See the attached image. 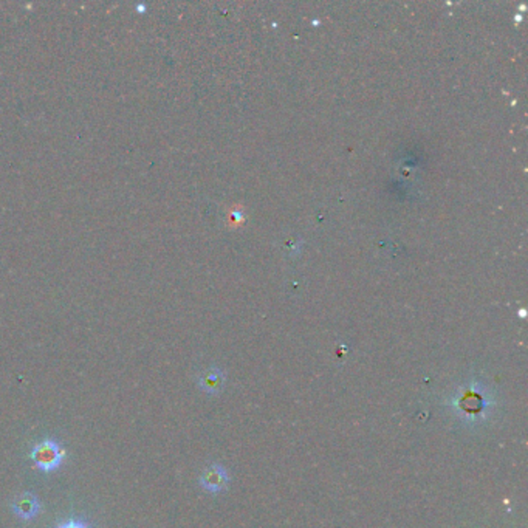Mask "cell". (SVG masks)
Wrapping results in <instances>:
<instances>
[{
	"mask_svg": "<svg viewBox=\"0 0 528 528\" xmlns=\"http://www.w3.org/2000/svg\"><path fill=\"white\" fill-rule=\"evenodd\" d=\"M453 406L459 417L468 420V422H477L480 417H485L487 409L491 406V398L485 389H482L480 384L474 383L467 389L457 392Z\"/></svg>",
	"mask_w": 528,
	"mask_h": 528,
	"instance_id": "obj_1",
	"label": "cell"
},
{
	"mask_svg": "<svg viewBox=\"0 0 528 528\" xmlns=\"http://www.w3.org/2000/svg\"><path fill=\"white\" fill-rule=\"evenodd\" d=\"M63 457H66V451L53 438H46V440L36 443L30 451V459L33 460L36 468L43 473H52V471L58 469Z\"/></svg>",
	"mask_w": 528,
	"mask_h": 528,
	"instance_id": "obj_2",
	"label": "cell"
},
{
	"mask_svg": "<svg viewBox=\"0 0 528 528\" xmlns=\"http://www.w3.org/2000/svg\"><path fill=\"white\" fill-rule=\"evenodd\" d=\"M199 483L206 493L219 494L225 491L228 485H230V473H228V469L224 465L213 463V465H208L202 471Z\"/></svg>",
	"mask_w": 528,
	"mask_h": 528,
	"instance_id": "obj_3",
	"label": "cell"
},
{
	"mask_svg": "<svg viewBox=\"0 0 528 528\" xmlns=\"http://www.w3.org/2000/svg\"><path fill=\"white\" fill-rule=\"evenodd\" d=\"M12 511L16 516L22 520H31L35 519L41 511V500L36 494L30 491H22L17 494L14 500H12Z\"/></svg>",
	"mask_w": 528,
	"mask_h": 528,
	"instance_id": "obj_4",
	"label": "cell"
},
{
	"mask_svg": "<svg viewBox=\"0 0 528 528\" xmlns=\"http://www.w3.org/2000/svg\"><path fill=\"white\" fill-rule=\"evenodd\" d=\"M197 384L208 395H217L225 386V373L219 367H209L200 373Z\"/></svg>",
	"mask_w": 528,
	"mask_h": 528,
	"instance_id": "obj_5",
	"label": "cell"
},
{
	"mask_svg": "<svg viewBox=\"0 0 528 528\" xmlns=\"http://www.w3.org/2000/svg\"><path fill=\"white\" fill-rule=\"evenodd\" d=\"M56 528H88V525L79 519H70L66 522H61Z\"/></svg>",
	"mask_w": 528,
	"mask_h": 528,
	"instance_id": "obj_6",
	"label": "cell"
},
{
	"mask_svg": "<svg viewBox=\"0 0 528 528\" xmlns=\"http://www.w3.org/2000/svg\"><path fill=\"white\" fill-rule=\"evenodd\" d=\"M137 11H144V5H137Z\"/></svg>",
	"mask_w": 528,
	"mask_h": 528,
	"instance_id": "obj_7",
	"label": "cell"
}]
</instances>
